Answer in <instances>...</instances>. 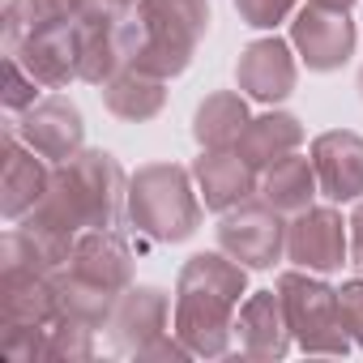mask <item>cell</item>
<instances>
[{"label": "cell", "mask_w": 363, "mask_h": 363, "mask_svg": "<svg viewBox=\"0 0 363 363\" xmlns=\"http://www.w3.org/2000/svg\"><path fill=\"white\" fill-rule=\"evenodd\" d=\"M240 295H248V265L218 252H197L175 278V337L197 359H223L231 350Z\"/></svg>", "instance_id": "1"}, {"label": "cell", "mask_w": 363, "mask_h": 363, "mask_svg": "<svg viewBox=\"0 0 363 363\" xmlns=\"http://www.w3.org/2000/svg\"><path fill=\"white\" fill-rule=\"evenodd\" d=\"M73 235L120 227L128 214V175L107 150H77L73 158L56 162L43 201L30 210Z\"/></svg>", "instance_id": "2"}, {"label": "cell", "mask_w": 363, "mask_h": 363, "mask_svg": "<svg viewBox=\"0 0 363 363\" xmlns=\"http://www.w3.org/2000/svg\"><path fill=\"white\" fill-rule=\"evenodd\" d=\"M128 223L154 244H184L201 227L193 171L179 162H145L128 175Z\"/></svg>", "instance_id": "3"}, {"label": "cell", "mask_w": 363, "mask_h": 363, "mask_svg": "<svg viewBox=\"0 0 363 363\" xmlns=\"http://www.w3.org/2000/svg\"><path fill=\"white\" fill-rule=\"evenodd\" d=\"M141 43L128 69L150 77H179L210 30V0H137Z\"/></svg>", "instance_id": "4"}, {"label": "cell", "mask_w": 363, "mask_h": 363, "mask_svg": "<svg viewBox=\"0 0 363 363\" xmlns=\"http://www.w3.org/2000/svg\"><path fill=\"white\" fill-rule=\"evenodd\" d=\"M282 295V312L291 325V337L299 350L308 354H346L350 333L342 329V312H337V291L329 282H320V274L308 269H286L278 274Z\"/></svg>", "instance_id": "5"}, {"label": "cell", "mask_w": 363, "mask_h": 363, "mask_svg": "<svg viewBox=\"0 0 363 363\" xmlns=\"http://www.w3.org/2000/svg\"><path fill=\"white\" fill-rule=\"evenodd\" d=\"M218 248L248 269H274L286 252V223L269 201H240L218 218Z\"/></svg>", "instance_id": "6"}, {"label": "cell", "mask_w": 363, "mask_h": 363, "mask_svg": "<svg viewBox=\"0 0 363 363\" xmlns=\"http://www.w3.org/2000/svg\"><path fill=\"white\" fill-rule=\"evenodd\" d=\"M350 257V223L333 206H308L291 214L286 223V261H295L308 274H337Z\"/></svg>", "instance_id": "7"}, {"label": "cell", "mask_w": 363, "mask_h": 363, "mask_svg": "<svg viewBox=\"0 0 363 363\" xmlns=\"http://www.w3.org/2000/svg\"><path fill=\"white\" fill-rule=\"evenodd\" d=\"M354 22L350 13H333V9H299L295 22H291V48L295 56L312 69V73H333L342 69L350 56H354Z\"/></svg>", "instance_id": "8"}, {"label": "cell", "mask_w": 363, "mask_h": 363, "mask_svg": "<svg viewBox=\"0 0 363 363\" xmlns=\"http://www.w3.org/2000/svg\"><path fill=\"white\" fill-rule=\"evenodd\" d=\"M82 26V43H77V82L103 86L111 82L120 69L133 65L137 43H141V22L120 18V22H77Z\"/></svg>", "instance_id": "9"}, {"label": "cell", "mask_w": 363, "mask_h": 363, "mask_svg": "<svg viewBox=\"0 0 363 363\" xmlns=\"http://www.w3.org/2000/svg\"><path fill=\"white\" fill-rule=\"evenodd\" d=\"M77 43H82V26H77V18H65L43 30H30L13 48V56L26 65V73L39 86L65 90L69 82H77Z\"/></svg>", "instance_id": "10"}, {"label": "cell", "mask_w": 363, "mask_h": 363, "mask_svg": "<svg viewBox=\"0 0 363 363\" xmlns=\"http://www.w3.org/2000/svg\"><path fill=\"white\" fill-rule=\"evenodd\" d=\"M235 77H240V90L265 107L282 103L295 82H299V65H295V48L278 35L269 39H257L240 52V65H235Z\"/></svg>", "instance_id": "11"}, {"label": "cell", "mask_w": 363, "mask_h": 363, "mask_svg": "<svg viewBox=\"0 0 363 363\" xmlns=\"http://www.w3.org/2000/svg\"><path fill=\"white\" fill-rule=\"evenodd\" d=\"M52 171L43 167V154L22 141L18 128H5V171H0V214L9 223H22L48 193Z\"/></svg>", "instance_id": "12"}, {"label": "cell", "mask_w": 363, "mask_h": 363, "mask_svg": "<svg viewBox=\"0 0 363 363\" xmlns=\"http://www.w3.org/2000/svg\"><path fill=\"white\" fill-rule=\"evenodd\" d=\"M13 128L22 133V141H26L30 150H39V154L52 158V162L73 158V154L82 150V141H86L82 111H77L69 99H60V94L39 99L30 111H22V120H18Z\"/></svg>", "instance_id": "13"}, {"label": "cell", "mask_w": 363, "mask_h": 363, "mask_svg": "<svg viewBox=\"0 0 363 363\" xmlns=\"http://www.w3.org/2000/svg\"><path fill=\"white\" fill-rule=\"evenodd\" d=\"M312 167L320 193L329 201H359L363 197V137L350 128H329L312 141Z\"/></svg>", "instance_id": "14"}, {"label": "cell", "mask_w": 363, "mask_h": 363, "mask_svg": "<svg viewBox=\"0 0 363 363\" xmlns=\"http://www.w3.org/2000/svg\"><path fill=\"white\" fill-rule=\"evenodd\" d=\"M235 333H240V350L248 359H261V363L286 359L295 337H291V325H286V312H282V295L278 291H252L240 303Z\"/></svg>", "instance_id": "15"}, {"label": "cell", "mask_w": 363, "mask_h": 363, "mask_svg": "<svg viewBox=\"0 0 363 363\" xmlns=\"http://www.w3.org/2000/svg\"><path fill=\"white\" fill-rule=\"evenodd\" d=\"M193 179L206 210L214 214H227L257 193V167L240 150H201V158L193 162Z\"/></svg>", "instance_id": "16"}, {"label": "cell", "mask_w": 363, "mask_h": 363, "mask_svg": "<svg viewBox=\"0 0 363 363\" xmlns=\"http://www.w3.org/2000/svg\"><path fill=\"white\" fill-rule=\"evenodd\" d=\"M167 316H171L167 291H158V286H128V291H120L107 329H111V342L120 350H133L137 354L154 337L167 333Z\"/></svg>", "instance_id": "17"}, {"label": "cell", "mask_w": 363, "mask_h": 363, "mask_svg": "<svg viewBox=\"0 0 363 363\" xmlns=\"http://www.w3.org/2000/svg\"><path fill=\"white\" fill-rule=\"evenodd\" d=\"M73 269L77 278L94 282V286H107V291H128L133 286V252L128 244L116 235V227H99V231H82L77 235V248H73V261L65 265Z\"/></svg>", "instance_id": "18"}, {"label": "cell", "mask_w": 363, "mask_h": 363, "mask_svg": "<svg viewBox=\"0 0 363 363\" xmlns=\"http://www.w3.org/2000/svg\"><path fill=\"white\" fill-rule=\"evenodd\" d=\"M303 145V124L291 116V111H265V116H252L248 120V128H244V137H240V154L257 167V171H265V167H274L278 158H286V154H295Z\"/></svg>", "instance_id": "19"}, {"label": "cell", "mask_w": 363, "mask_h": 363, "mask_svg": "<svg viewBox=\"0 0 363 363\" xmlns=\"http://www.w3.org/2000/svg\"><path fill=\"white\" fill-rule=\"evenodd\" d=\"M320 193V179H316V167L312 158L303 154H286L278 158L274 167H265V179H261V201H269L278 214H299L316 201Z\"/></svg>", "instance_id": "20"}, {"label": "cell", "mask_w": 363, "mask_h": 363, "mask_svg": "<svg viewBox=\"0 0 363 363\" xmlns=\"http://www.w3.org/2000/svg\"><path fill=\"white\" fill-rule=\"evenodd\" d=\"M0 316H5V325H52L56 320L52 274H9V278H0Z\"/></svg>", "instance_id": "21"}, {"label": "cell", "mask_w": 363, "mask_h": 363, "mask_svg": "<svg viewBox=\"0 0 363 363\" xmlns=\"http://www.w3.org/2000/svg\"><path fill=\"white\" fill-rule=\"evenodd\" d=\"M162 103H167L162 77H150L141 69H120L111 82H103V107L116 120L145 124V120H154L162 111Z\"/></svg>", "instance_id": "22"}, {"label": "cell", "mask_w": 363, "mask_h": 363, "mask_svg": "<svg viewBox=\"0 0 363 363\" xmlns=\"http://www.w3.org/2000/svg\"><path fill=\"white\" fill-rule=\"evenodd\" d=\"M248 103H244V94H235V90H214L201 107H197V116H193V137H197V145L201 150H235L240 145V137H244V128H248Z\"/></svg>", "instance_id": "23"}, {"label": "cell", "mask_w": 363, "mask_h": 363, "mask_svg": "<svg viewBox=\"0 0 363 363\" xmlns=\"http://www.w3.org/2000/svg\"><path fill=\"white\" fill-rule=\"evenodd\" d=\"M52 286H56V316H69V320H82L90 329H107L111 312H116V291L107 286H94L86 278H77L73 269H60L52 274Z\"/></svg>", "instance_id": "24"}, {"label": "cell", "mask_w": 363, "mask_h": 363, "mask_svg": "<svg viewBox=\"0 0 363 363\" xmlns=\"http://www.w3.org/2000/svg\"><path fill=\"white\" fill-rule=\"evenodd\" d=\"M73 18L69 0H5V52H13L30 30Z\"/></svg>", "instance_id": "25"}, {"label": "cell", "mask_w": 363, "mask_h": 363, "mask_svg": "<svg viewBox=\"0 0 363 363\" xmlns=\"http://www.w3.org/2000/svg\"><path fill=\"white\" fill-rule=\"evenodd\" d=\"M94 354V329L69 316H56L48 325V359H90Z\"/></svg>", "instance_id": "26"}, {"label": "cell", "mask_w": 363, "mask_h": 363, "mask_svg": "<svg viewBox=\"0 0 363 363\" xmlns=\"http://www.w3.org/2000/svg\"><path fill=\"white\" fill-rule=\"evenodd\" d=\"M0 99H5V107L18 111V116L39 103V82L26 73V65L13 52H5V94H0Z\"/></svg>", "instance_id": "27"}, {"label": "cell", "mask_w": 363, "mask_h": 363, "mask_svg": "<svg viewBox=\"0 0 363 363\" xmlns=\"http://www.w3.org/2000/svg\"><path fill=\"white\" fill-rule=\"evenodd\" d=\"M235 9L244 18V26L252 30H274L295 13V0H235Z\"/></svg>", "instance_id": "28"}, {"label": "cell", "mask_w": 363, "mask_h": 363, "mask_svg": "<svg viewBox=\"0 0 363 363\" xmlns=\"http://www.w3.org/2000/svg\"><path fill=\"white\" fill-rule=\"evenodd\" d=\"M337 312H342V329L350 333V342L363 346V278H350L337 286Z\"/></svg>", "instance_id": "29"}, {"label": "cell", "mask_w": 363, "mask_h": 363, "mask_svg": "<svg viewBox=\"0 0 363 363\" xmlns=\"http://www.w3.org/2000/svg\"><path fill=\"white\" fill-rule=\"evenodd\" d=\"M77 22H120L137 13V0H69Z\"/></svg>", "instance_id": "30"}, {"label": "cell", "mask_w": 363, "mask_h": 363, "mask_svg": "<svg viewBox=\"0 0 363 363\" xmlns=\"http://www.w3.org/2000/svg\"><path fill=\"white\" fill-rule=\"evenodd\" d=\"M193 350L179 342V337H171V333H162V337H154L145 350H137V359H189Z\"/></svg>", "instance_id": "31"}, {"label": "cell", "mask_w": 363, "mask_h": 363, "mask_svg": "<svg viewBox=\"0 0 363 363\" xmlns=\"http://www.w3.org/2000/svg\"><path fill=\"white\" fill-rule=\"evenodd\" d=\"M350 265L363 269V197L354 201V214H350Z\"/></svg>", "instance_id": "32"}, {"label": "cell", "mask_w": 363, "mask_h": 363, "mask_svg": "<svg viewBox=\"0 0 363 363\" xmlns=\"http://www.w3.org/2000/svg\"><path fill=\"white\" fill-rule=\"evenodd\" d=\"M308 5H316V9H333V13H350V9H354V0H308Z\"/></svg>", "instance_id": "33"}, {"label": "cell", "mask_w": 363, "mask_h": 363, "mask_svg": "<svg viewBox=\"0 0 363 363\" xmlns=\"http://www.w3.org/2000/svg\"><path fill=\"white\" fill-rule=\"evenodd\" d=\"M359 94H363V69H359Z\"/></svg>", "instance_id": "34"}]
</instances>
